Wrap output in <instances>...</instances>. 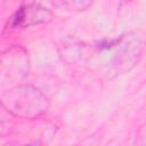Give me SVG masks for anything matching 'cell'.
<instances>
[{
  "mask_svg": "<svg viewBox=\"0 0 146 146\" xmlns=\"http://www.w3.org/2000/svg\"><path fill=\"white\" fill-rule=\"evenodd\" d=\"M11 128H13V123L10 120H5L2 119L1 120V124H0V135L1 137H5L6 135H8L10 131H11Z\"/></svg>",
  "mask_w": 146,
  "mask_h": 146,
  "instance_id": "7",
  "label": "cell"
},
{
  "mask_svg": "<svg viewBox=\"0 0 146 146\" xmlns=\"http://www.w3.org/2000/svg\"><path fill=\"white\" fill-rule=\"evenodd\" d=\"M124 1H127V2H128V1H130V0H124Z\"/></svg>",
  "mask_w": 146,
  "mask_h": 146,
  "instance_id": "8",
  "label": "cell"
},
{
  "mask_svg": "<svg viewBox=\"0 0 146 146\" xmlns=\"http://www.w3.org/2000/svg\"><path fill=\"white\" fill-rule=\"evenodd\" d=\"M0 103L10 115L27 120L42 116L50 107L46 94L32 84H16L2 92Z\"/></svg>",
  "mask_w": 146,
  "mask_h": 146,
  "instance_id": "1",
  "label": "cell"
},
{
  "mask_svg": "<svg viewBox=\"0 0 146 146\" xmlns=\"http://www.w3.org/2000/svg\"><path fill=\"white\" fill-rule=\"evenodd\" d=\"M94 0H57V5L66 10L82 11L92 5Z\"/></svg>",
  "mask_w": 146,
  "mask_h": 146,
  "instance_id": "6",
  "label": "cell"
},
{
  "mask_svg": "<svg viewBox=\"0 0 146 146\" xmlns=\"http://www.w3.org/2000/svg\"><path fill=\"white\" fill-rule=\"evenodd\" d=\"M143 48L144 46L139 39H135L128 42L116 55V62L114 65L119 68V72L130 70L133 65H136V63L139 60V57L141 56Z\"/></svg>",
  "mask_w": 146,
  "mask_h": 146,
  "instance_id": "4",
  "label": "cell"
},
{
  "mask_svg": "<svg viewBox=\"0 0 146 146\" xmlns=\"http://www.w3.org/2000/svg\"><path fill=\"white\" fill-rule=\"evenodd\" d=\"M52 13L39 3H27L21 6L8 19L5 30H23L26 27L49 23Z\"/></svg>",
  "mask_w": 146,
  "mask_h": 146,
  "instance_id": "3",
  "label": "cell"
},
{
  "mask_svg": "<svg viewBox=\"0 0 146 146\" xmlns=\"http://www.w3.org/2000/svg\"><path fill=\"white\" fill-rule=\"evenodd\" d=\"M82 48V42L76 39H68L64 41V44L60 47V57L67 63H74L81 58Z\"/></svg>",
  "mask_w": 146,
  "mask_h": 146,
  "instance_id": "5",
  "label": "cell"
},
{
  "mask_svg": "<svg viewBox=\"0 0 146 146\" xmlns=\"http://www.w3.org/2000/svg\"><path fill=\"white\" fill-rule=\"evenodd\" d=\"M29 56L24 48L11 47L1 54L0 73L2 84L23 80L29 73Z\"/></svg>",
  "mask_w": 146,
  "mask_h": 146,
  "instance_id": "2",
  "label": "cell"
}]
</instances>
